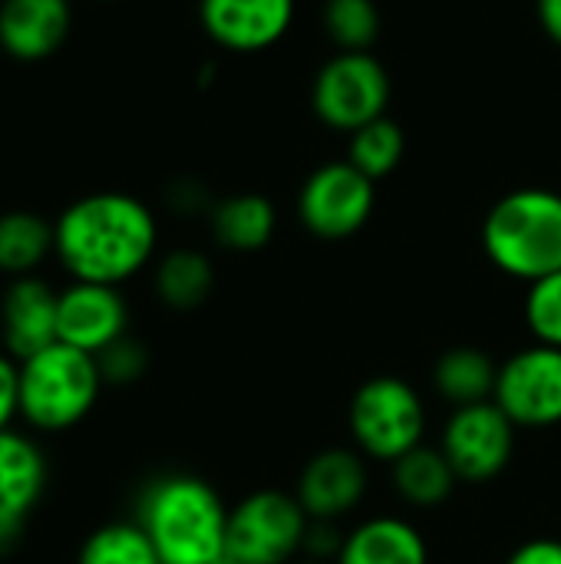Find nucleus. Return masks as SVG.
<instances>
[{
  "instance_id": "nucleus-30",
  "label": "nucleus",
  "mask_w": 561,
  "mask_h": 564,
  "mask_svg": "<svg viewBox=\"0 0 561 564\" xmlns=\"http://www.w3.org/2000/svg\"><path fill=\"white\" fill-rule=\"evenodd\" d=\"M506 564H561V542L559 539H529L506 558Z\"/></svg>"
},
{
  "instance_id": "nucleus-19",
  "label": "nucleus",
  "mask_w": 561,
  "mask_h": 564,
  "mask_svg": "<svg viewBox=\"0 0 561 564\" xmlns=\"http://www.w3.org/2000/svg\"><path fill=\"white\" fill-rule=\"evenodd\" d=\"M496 380H499V364L483 347L473 344L450 347L433 367V387L453 410L493 400Z\"/></svg>"
},
{
  "instance_id": "nucleus-12",
  "label": "nucleus",
  "mask_w": 561,
  "mask_h": 564,
  "mask_svg": "<svg viewBox=\"0 0 561 564\" xmlns=\"http://www.w3.org/2000/svg\"><path fill=\"white\" fill-rule=\"evenodd\" d=\"M311 522H337L367 496V463L357 449L331 446L308 459L294 489Z\"/></svg>"
},
{
  "instance_id": "nucleus-11",
  "label": "nucleus",
  "mask_w": 561,
  "mask_h": 564,
  "mask_svg": "<svg viewBox=\"0 0 561 564\" xmlns=\"http://www.w3.org/2000/svg\"><path fill=\"white\" fill-rule=\"evenodd\" d=\"M126 327H129V307L119 288L73 281L66 291H60V321H56L60 344L99 357L106 347L126 337Z\"/></svg>"
},
{
  "instance_id": "nucleus-5",
  "label": "nucleus",
  "mask_w": 561,
  "mask_h": 564,
  "mask_svg": "<svg viewBox=\"0 0 561 564\" xmlns=\"http://www.w3.org/2000/svg\"><path fill=\"white\" fill-rule=\"evenodd\" d=\"M347 426L364 459L393 466L423 443L427 406L413 383L400 377H370L350 397Z\"/></svg>"
},
{
  "instance_id": "nucleus-9",
  "label": "nucleus",
  "mask_w": 561,
  "mask_h": 564,
  "mask_svg": "<svg viewBox=\"0 0 561 564\" xmlns=\"http://www.w3.org/2000/svg\"><path fill=\"white\" fill-rule=\"evenodd\" d=\"M374 205H377V182L357 172L347 159L314 169L298 195L301 225L321 241L354 238L370 221Z\"/></svg>"
},
{
  "instance_id": "nucleus-8",
  "label": "nucleus",
  "mask_w": 561,
  "mask_h": 564,
  "mask_svg": "<svg viewBox=\"0 0 561 564\" xmlns=\"http://www.w3.org/2000/svg\"><path fill=\"white\" fill-rule=\"evenodd\" d=\"M516 423L493 403H473L450 413L440 433V449L460 482L483 486L506 473L516 453Z\"/></svg>"
},
{
  "instance_id": "nucleus-22",
  "label": "nucleus",
  "mask_w": 561,
  "mask_h": 564,
  "mask_svg": "<svg viewBox=\"0 0 561 564\" xmlns=\"http://www.w3.org/2000/svg\"><path fill=\"white\" fill-rule=\"evenodd\" d=\"M46 254H56V228L33 212L0 215V271L13 278L33 274Z\"/></svg>"
},
{
  "instance_id": "nucleus-23",
  "label": "nucleus",
  "mask_w": 561,
  "mask_h": 564,
  "mask_svg": "<svg viewBox=\"0 0 561 564\" xmlns=\"http://www.w3.org/2000/svg\"><path fill=\"white\" fill-rule=\"evenodd\" d=\"M403 152H407L403 129L390 116H380V119L360 126L357 132H350L347 162L357 172H364L370 182H380L403 162Z\"/></svg>"
},
{
  "instance_id": "nucleus-28",
  "label": "nucleus",
  "mask_w": 561,
  "mask_h": 564,
  "mask_svg": "<svg viewBox=\"0 0 561 564\" xmlns=\"http://www.w3.org/2000/svg\"><path fill=\"white\" fill-rule=\"evenodd\" d=\"M341 549H344V535H341L337 522H311V525H308L304 555L324 558V562H337Z\"/></svg>"
},
{
  "instance_id": "nucleus-16",
  "label": "nucleus",
  "mask_w": 561,
  "mask_h": 564,
  "mask_svg": "<svg viewBox=\"0 0 561 564\" xmlns=\"http://www.w3.org/2000/svg\"><path fill=\"white\" fill-rule=\"evenodd\" d=\"M73 26L69 0H3L0 3V50L20 63L53 56Z\"/></svg>"
},
{
  "instance_id": "nucleus-26",
  "label": "nucleus",
  "mask_w": 561,
  "mask_h": 564,
  "mask_svg": "<svg viewBox=\"0 0 561 564\" xmlns=\"http://www.w3.org/2000/svg\"><path fill=\"white\" fill-rule=\"evenodd\" d=\"M522 317H526V327L536 337V344L561 350V271L529 284Z\"/></svg>"
},
{
  "instance_id": "nucleus-13",
  "label": "nucleus",
  "mask_w": 561,
  "mask_h": 564,
  "mask_svg": "<svg viewBox=\"0 0 561 564\" xmlns=\"http://www.w3.org/2000/svg\"><path fill=\"white\" fill-rule=\"evenodd\" d=\"M202 30L231 53H261L294 23V0H202Z\"/></svg>"
},
{
  "instance_id": "nucleus-32",
  "label": "nucleus",
  "mask_w": 561,
  "mask_h": 564,
  "mask_svg": "<svg viewBox=\"0 0 561 564\" xmlns=\"http://www.w3.org/2000/svg\"><path fill=\"white\" fill-rule=\"evenodd\" d=\"M291 564H337V562H324V558H311V555H301V558H294Z\"/></svg>"
},
{
  "instance_id": "nucleus-31",
  "label": "nucleus",
  "mask_w": 561,
  "mask_h": 564,
  "mask_svg": "<svg viewBox=\"0 0 561 564\" xmlns=\"http://www.w3.org/2000/svg\"><path fill=\"white\" fill-rule=\"evenodd\" d=\"M536 13L546 36L561 50V0H536Z\"/></svg>"
},
{
  "instance_id": "nucleus-4",
  "label": "nucleus",
  "mask_w": 561,
  "mask_h": 564,
  "mask_svg": "<svg viewBox=\"0 0 561 564\" xmlns=\"http://www.w3.org/2000/svg\"><path fill=\"white\" fill-rule=\"evenodd\" d=\"M20 416L40 433H60L89 416L99 400L103 373L93 354L53 344L17 364Z\"/></svg>"
},
{
  "instance_id": "nucleus-17",
  "label": "nucleus",
  "mask_w": 561,
  "mask_h": 564,
  "mask_svg": "<svg viewBox=\"0 0 561 564\" xmlns=\"http://www.w3.org/2000/svg\"><path fill=\"white\" fill-rule=\"evenodd\" d=\"M337 564H430V549L413 522L374 516L344 535Z\"/></svg>"
},
{
  "instance_id": "nucleus-18",
  "label": "nucleus",
  "mask_w": 561,
  "mask_h": 564,
  "mask_svg": "<svg viewBox=\"0 0 561 564\" xmlns=\"http://www.w3.org/2000/svg\"><path fill=\"white\" fill-rule=\"evenodd\" d=\"M278 228V212L271 198L258 192L228 195L212 208V235L222 248L235 254H255L268 248Z\"/></svg>"
},
{
  "instance_id": "nucleus-15",
  "label": "nucleus",
  "mask_w": 561,
  "mask_h": 564,
  "mask_svg": "<svg viewBox=\"0 0 561 564\" xmlns=\"http://www.w3.org/2000/svg\"><path fill=\"white\" fill-rule=\"evenodd\" d=\"M56 321H60V294L33 274L13 278L0 304V334H3L7 357L20 364L60 344Z\"/></svg>"
},
{
  "instance_id": "nucleus-3",
  "label": "nucleus",
  "mask_w": 561,
  "mask_h": 564,
  "mask_svg": "<svg viewBox=\"0 0 561 564\" xmlns=\"http://www.w3.org/2000/svg\"><path fill=\"white\" fill-rule=\"evenodd\" d=\"M486 258L516 281H539L561 271V195L549 188H516L483 218Z\"/></svg>"
},
{
  "instance_id": "nucleus-2",
  "label": "nucleus",
  "mask_w": 561,
  "mask_h": 564,
  "mask_svg": "<svg viewBox=\"0 0 561 564\" xmlns=\"http://www.w3.org/2000/svg\"><path fill=\"white\" fill-rule=\"evenodd\" d=\"M139 525L162 564H225L228 509L198 476H162L139 502Z\"/></svg>"
},
{
  "instance_id": "nucleus-29",
  "label": "nucleus",
  "mask_w": 561,
  "mask_h": 564,
  "mask_svg": "<svg viewBox=\"0 0 561 564\" xmlns=\"http://www.w3.org/2000/svg\"><path fill=\"white\" fill-rule=\"evenodd\" d=\"M20 413V377L17 360L0 354V433L10 430V420Z\"/></svg>"
},
{
  "instance_id": "nucleus-7",
  "label": "nucleus",
  "mask_w": 561,
  "mask_h": 564,
  "mask_svg": "<svg viewBox=\"0 0 561 564\" xmlns=\"http://www.w3.org/2000/svg\"><path fill=\"white\" fill-rule=\"evenodd\" d=\"M311 106L317 119L337 132H357L360 126L387 116L390 76L374 53H337L331 56L314 83Z\"/></svg>"
},
{
  "instance_id": "nucleus-20",
  "label": "nucleus",
  "mask_w": 561,
  "mask_h": 564,
  "mask_svg": "<svg viewBox=\"0 0 561 564\" xmlns=\"http://www.w3.org/2000/svg\"><path fill=\"white\" fill-rule=\"evenodd\" d=\"M390 479H393V489L397 496L413 506V509H436L443 506L453 489H456V473L450 466V459L443 456L440 446H427L420 443L417 449H410L407 456H400L393 466H390Z\"/></svg>"
},
{
  "instance_id": "nucleus-24",
  "label": "nucleus",
  "mask_w": 561,
  "mask_h": 564,
  "mask_svg": "<svg viewBox=\"0 0 561 564\" xmlns=\"http://www.w3.org/2000/svg\"><path fill=\"white\" fill-rule=\"evenodd\" d=\"M76 564H162V558L139 522H112L83 542Z\"/></svg>"
},
{
  "instance_id": "nucleus-6",
  "label": "nucleus",
  "mask_w": 561,
  "mask_h": 564,
  "mask_svg": "<svg viewBox=\"0 0 561 564\" xmlns=\"http://www.w3.org/2000/svg\"><path fill=\"white\" fill-rule=\"evenodd\" d=\"M308 525L294 492L258 489L228 509L225 564H291L304 555Z\"/></svg>"
},
{
  "instance_id": "nucleus-1",
  "label": "nucleus",
  "mask_w": 561,
  "mask_h": 564,
  "mask_svg": "<svg viewBox=\"0 0 561 564\" xmlns=\"http://www.w3.org/2000/svg\"><path fill=\"white\" fill-rule=\"evenodd\" d=\"M56 258L73 281L112 284L136 278L155 254L159 225L145 202L126 192H93L56 218Z\"/></svg>"
},
{
  "instance_id": "nucleus-25",
  "label": "nucleus",
  "mask_w": 561,
  "mask_h": 564,
  "mask_svg": "<svg viewBox=\"0 0 561 564\" xmlns=\"http://www.w3.org/2000/svg\"><path fill=\"white\" fill-rule=\"evenodd\" d=\"M321 17L341 53H370L380 36V10L374 0H324Z\"/></svg>"
},
{
  "instance_id": "nucleus-10",
  "label": "nucleus",
  "mask_w": 561,
  "mask_h": 564,
  "mask_svg": "<svg viewBox=\"0 0 561 564\" xmlns=\"http://www.w3.org/2000/svg\"><path fill=\"white\" fill-rule=\"evenodd\" d=\"M493 403L519 430H552L561 423V350L532 344L499 364Z\"/></svg>"
},
{
  "instance_id": "nucleus-27",
  "label": "nucleus",
  "mask_w": 561,
  "mask_h": 564,
  "mask_svg": "<svg viewBox=\"0 0 561 564\" xmlns=\"http://www.w3.org/2000/svg\"><path fill=\"white\" fill-rule=\"evenodd\" d=\"M96 364H99L103 383L122 387V383H136V380L145 373L149 354H145V347L136 344L132 337H122V340H116L112 347H106V350L96 357Z\"/></svg>"
},
{
  "instance_id": "nucleus-14",
  "label": "nucleus",
  "mask_w": 561,
  "mask_h": 564,
  "mask_svg": "<svg viewBox=\"0 0 561 564\" xmlns=\"http://www.w3.org/2000/svg\"><path fill=\"white\" fill-rule=\"evenodd\" d=\"M46 489V459L33 440L0 433V552H10Z\"/></svg>"
},
{
  "instance_id": "nucleus-21",
  "label": "nucleus",
  "mask_w": 561,
  "mask_h": 564,
  "mask_svg": "<svg viewBox=\"0 0 561 564\" xmlns=\"http://www.w3.org/2000/svg\"><path fill=\"white\" fill-rule=\"evenodd\" d=\"M215 291V268L195 248L169 251L155 268V294L172 311H195Z\"/></svg>"
}]
</instances>
